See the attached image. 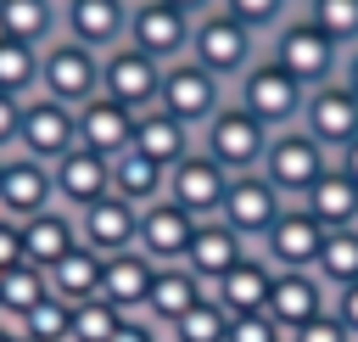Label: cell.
Wrapping results in <instances>:
<instances>
[{"mask_svg":"<svg viewBox=\"0 0 358 342\" xmlns=\"http://www.w3.org/2000/svg\"><path fill=\"white\" fill-rule=\"evenodd\" d=\"M201 151H207L224 174H252V168H263L268 129H263L241 101H224V107L201 123Z\"/></svg>","mask_w":358,"mask_h":342,"instance_id":"cell-1","label":"cell"},{"mask_svg":"<svg viewBox=\"0 0 358 342\" xmlns=\"http://www.w3.org/2000/svg\"><path fill=\"white\" fill-rule=\"evenodd\" d=\"M190 62H201L213 78H241L252 62H257V34L246 28V22H235L229 11H207V17H196V28H190Z\"/></svg>","mask_w":358,"mask_h":342,"instance_id":"cell-2","label":"cell"},{"mask_svg":"<svg viewBox=\"0 0 358 342\" xmlns=\"http://www.w3.org/2000/svg\"><path fill=\"white\" fill-rule=\"evenodd\" d=\"M268 62H280L302 90H313V84H330V78L341 73V45H336V39H324L308 17H291V22H280V28H274Z\"/></svg>","mask_w":358,"mask_h":342,"instance_id":"cell-3","label":"cell"},{"mask_svg":"<svg viewBox=\"0 0 358 342\" xmlns=\"http://www.w3.org/2000/svg\"><path fill=\"white\" fill-rule=\"evenodd\" d=\"M101 95L106 101H117L123 112H151L157 107V95H162V62L157 56H145L140 45H112L106 56H101Z\"/></svg>","mask_w":358,"mask_h":342,"instance_id":"cell-4","label":"cell"},{"mask_svg":"<svg viewBox=\"0 0 358 342\" xmlns=\"http://www.w3.org/2000/svg\"><path fill=\"white\" fill-rule=\"evenodd\" d=\"M235 101H241V107H246V112L274 135V129H291V123L302 118L308 90H302L280 62H268V56H263V62H252V67L241 73V95H235Z\"/></svg>","mask_w":358,"mask_h":342,"instance_id":"cell-5","label":"cell"},{"mask_svg":"<svg viewBox=\"0 0 358 342\" xmlns=\"http://www.w3.org/2000/svg\"><path fill=\"white\" fill-rule=\"evenodd\" d=\"M330 163H336V157H330L302 123L274 129V135H268V151H263V174H268V185H274L280 196H308V185H313Z\"/></svg>","mask_w":358,"mask_h":342,"instance_id":"cell-6","label":"cell"},{"mask_svg":"<svg viewBox=\"0 0 358 342\" xmlns=\"http://www.w3.org/2000/svg\"><path fill=\"white\" fill-rule=\"evenodd\" d=\"M39 90L67 101V107H84L90 95H101V56L67 34H56L45 50H39Z\"/></svg>","mask_w":358,"mask_h":342,"instance_id":"cell-7","label":"cell"},{"mask_svg":"<svg viewBox=\"0 0 358 342\" xmlns=\"http://www.w3.org/2000/svg\"><path fill=\"white\" fill-rule=\"evenodd\" d=\"M78 146V107L34 90L22 101V129H17V151L22 157H39V163H56Z\"/></svg>","mask_w":358,"mask_h":342,"instance_id":"cell-8","label":"cell"},{"mask_svg":"<svg viewBox=\"0 0 358 342\" xmlns=\"http://www.w3.org/2000/svg\"><path fill=\"white\" fill-rule=\"evenodd\" d=\"M285 213V196L268 185V174L263 168H252V174H229V185H224V202H218V213L213 219H224L241 241H252V235H268V224Z\"/></svg>","mask_w":358,"mask_h":342,"instance_id":"cell-9","label":"cell"},{"mask_svg":"<svg viewBox=\"0 0 358 342\" xmlns=\"http://www.w3.org/2000/svg\"><path fill=\"white\" fill-rule=\"evenodd\" d=\"M157 107L173 112L185 129H190V123H207V118L224 107V78H213L201 62L179 56V62L162 67V95H157Z\"/></svg>","mask_w":358,"mask_h":342,"instance_id":"cell-10","label":"cell"},{"mask_svg":"<svg viewBox=\"0 0 358 342\" xmlns=\"http://www.w3.org/2000/svg\"><path fill=\"white\" fill-rule=\"evenodd\" d=\"M190 28L196 22L185 11H173V6H162V0H134L129 6V45H140L162 67L179 62V56H190Z\"/></svg>","mask_w":358,"mask_h":342,"instance_id":"cell-11","label":"cell"},{"mask_svg":"<svg viewBox=\"0 0 358 342\" xmlns=\"http://www.w3.org/2000/svg\"><path fill=\"white\" fill-rule=\"evenodd\" d=\"M324 151H341L347 140H358V95L341 84V78H330V84H313L308 90V101H302V118H296Z\"/></svg>","mask_w":358,"mask_h":342,"instance_id":"cell-12","label":"cell"},{"mask_svg":"<svg viewBox=\"0 0 358 342\" xmlns=\"http://www.w3.org/2000/svg\"><path fill=\"white\" fill-rule=\"evenodd\" d=\"M224 185H229V174L207 157V151H185L173 168H168V202H179L190 219H213L218 213V202H224Z\"/></svg>","mask_w":358,"mask_h":342,"instance_id":"cell-13","label":"cell"},{"mask_svg":"<svg viewBox=\"0 0 358 342\" xmlns=\"http://www.w3.org/2000/svg\"><path fill=\"white\" fill-rule=\"evenodd\" d=\"M45 207H56V185H50V163H39V157H6L0 163V213L6 219H34V213H45Z\"/></svg>","mask_w":358,"mask_h":342,"instance_id":"cell-14","label":"cell"},{"mask_svg":"<svg viewBox=\"0 0 358 342\" xmlns=\"http://www.w3.org/2000/svg\"><path fill=\"white\" fill-rule=\"evenodd\" d=\"M129 6L134 0H67L62 6V34L90 45L95 56H106L112 45L129 39Z\"/></svg>","mask_w":358,"mask_h":342,"instance_id":"cell-15","label":"cell"},{"mask_svg":"<svg viewBox=\"0 0 358 342\" xmlns=\"http://www.w3.org/2000/svg\"><path fill=\"white\" fill-rule=\"evenodd\" d=\"M190 230H196V219L179 207V202H145L140 207V224H134V247L151 258V264H179L185 258V247H190Z\"/></svg>","mask_w":358,"mask_h":342,"instance_id":"cell-16","label":"cell"},{"mask_svg":"<svg viewBox=\"0 0 358 342\" xmlns=\"http://www.w3.org/2000/svg\"><path fill=\"white\" fill-rule=\"evenodd\" d=\"M50 185H56V202H67V207L78 213V207L112 196V157H95V151H84V146H73L67 157L50 163Z\"/></svg>","mask_w":358,"mask_h":342,"instance_id":"cell-17","label":"cell"},{"mask_svg":"<svg viewBox=\"0 0 358 342\" xmlns=\"http://www.w3.org/2000/svg\"><path fill=\"white\" fill-rule=\"evenodd\" d=\"M246 258V241L224 224V219H196V230H190V247H185V269L201 280V286H213L218 275H229L235 264Z\"/></svg>","mask_w":358,"mask_h":342,"instance_id":"cell-18","label":"cell"},{"mask_svg":"<svg viewBox=\"0 0 358 342\" xmlns=\"http://www.w3.org/2000/svg\"><path fill=\"white\" fill-rule=\"evenodd\" d=\"M330 297H324V280L313 269H274V286H268V320L280 331H296L308 325L313 314H324Z\"/></svg>","mask_w":358,"mask_h":342,"instance_id":"cell-19","label":"cell"},{"mask_svg":"<svg viewBox=\"0 0 358 342\" xmlns=\"http://www.w3.org/2000/svg\"><path fill=\"white\" fill-rule=\"evenodd\" d=\"M268 264L274 269H313L319 247H324V224H313V213H302L296 202H285V213L268 224Z\"/></svg>","mask_w":358,"mask_h":342,"instance_id":"cell-20","label":"cell"},{"mask_svg":"<svg viewBox=\"0 0 358 342\" xmlns=\"http://www.w3.org/2000/svg\"><path fill=\"white\" fill-rule=\"evenodd\" d=\"M268 286H274V264L246 252L229 275H218L207 286V297L224 308V314H268Z\"/></svg>","mask_w":358,"mask_h":342,"instance_id":"cell-21","label":"cell"},{"mask_svg":"<svg viewBox=\"0 0 358 342\" xmlns=\"http://www.w3.org/2000/svg\"><path fill=\"white\" fill-rule=\"evenodd\" d=\"M296 207L313 213V224H324V230H352V224H358V179H352L341 163H330V168L308 185V196H296Z\"/></svg>","mask_w":358,"mask_h":342,"instance_id":"cell-22","label":"cell"},{"mask_svg":"<svg viewBox=\"0 0 358 342\" xmlns=\"http://www.w3.org/2000/svg\"><path fill=\"white\" fill-rule=\"evenodd\" d=\"M134 224H140V207L123 202V196H101V202H90V207H78V241L95 247L101 258L134 247Z\"/></svg>","mask_w":358,"mask_h":342,"instance_id":"cell-23","label":"cell"},{"mask_svg":"<svg viewBox=\"0 0 358 342\" xmlns=\"http://www.w3.org/2000/svg\"><path fill=\"white\" fill-rule=\"evenodd\" d=\"M151 275H157V264L140 252V247H123V252H106L101 258V292L95 297H106L112 308H123V314H134V308H145V292H151Z\"/></svg>","mask_w":358,"mask_h":342,"instance_id":"cell-24","label":"cell"},{"mask_svg":"<svg viewBox=\"0 0 358 342\" xmlns=\"http://www.w3.org/2000/svg\"><path fill=\"white\" fill-rule=\"evenodd\" d=\"M129 140H134V112H123V107L106 101V95H90V101L78 107V146H84V151L117 157V151H129Z\"/></svg>","mask_w":358,"mask_h":342,"instance_id":"cell-25","label":"cell"},{"mask_svg":"<svg viewBox=\"0 0 358 342\" xmlns=\"http://www.w3.org/2000/svg\"><path fill=\"white\" fill-rule=\"evenodd\" d=\"M73 247H78V213H67V207H45V213L22 219V258H28V264L50 269V264H62Z\"/></svg>","mask_w":358,"mask_h":342,"instance_id":"cell-26","label":"cell"},{"mask_svg":"<svg viewBox=\"0 0 358 342\" xmlns=\"http://www.w3.org/2000/svg\"><path fill=\"white\" fill-rule=\"evenodd\" d=\"M201 297H207V286H201L185 264H157L151 292H145V314H151V320H162V325H173V320H179V314H190Z\"/></svg>","mask_w":358,"mask_h":342,"instance_id":"cell-27","label":"cell"},{"mask_svg":"<svg viewBox=\"0 0 358 342\" xmlns=\"http://www.w3.org/2000/svg\"><path fill=\"white\" fill-rule=\"evenodd\" d=\"M129 146L145 151V157L162 163V168H173L185 151H196V146H190V129H185L173 112H162V107H151V112L134 118V140H129Z\"/></svg>","mask_w":358,"mask_h":342,"instance_id":"cell-28","label":"cell"},{"mask_svg":"<svg viewBox=\"0 0 358 342\" xmlns=\"http://www.w3.org/2000/svg\"><path fill=\"white\" fill-rule=\"evenodd\" d=\"M162 191H168V168H162V163H151V157L134 151V146L112 157V196L145 207V202H162Z\"/></svg>","mask_w":358,"mask_h":342,"instance_id":"cell-29","label":"cell"},{"mask_svg":"<svg viewBox=\"0 0 358 342\" xmlns=\"http://www.w3.org/2000/svg\"><path fill=\"white\" fill-rule=\"evenodd\" d=\"M62 28V11L56 0H0V34L6 39H22L34 50H45Z\"/></svg>","mask_w":358,"mask_h":342,"instance_id":"cell-30","label":"cell"},{"mask_svg":"<svg viewBox=\"0 0 358 342\" xmlns=\"http://www.w3.org/2000/svg\"><path fill=\"white\" fill-rule=\"evenodd\" d=\"M45 280H50V292H56L62 303H84V297H95V292H101V252L78 241L62 264H50V269H45Z\"/></svg>","mask_w":358,"mask_h":342,"instance_id":"cell-31","label":"cell"},{"mask_svg":"<svg viewBox=\"0 0 358 342\" xmlns=\"http://www.w3.org/2000/svg\"><path fill=\"white\" fill-rule=\"evenodd\" d=\"M313 275H319L330 292H341V286L358 280V224H352V230H324V247H319V258H313Z\"/></svg>","mask_w":358,"mask_h":342,"instance_id":"cell-32","label":"cell"},{"mask_svg":"<svg viewBox=\"0 0 358 342\" xmlns=\"http://www.w3.org/2000/svg\"><path fill=\"white\" fill-rule=\"evenodd\" d=\"M22 342H73V303H62L56 292H45L22 320H17Z\"/></svg>","mask_w":358,"mask_h":342,"instance_id":"cell-33","label":"cell"},{"mask_svg":"<svg viewBox=\"0 0 358 342\" xmlns=\"http://www.w3.org/2000/svg\"><path fill=\"white\" fill-rule=\"evenodd\" d=\"M50 292V280H45V269L39 264H11V269H0V314H11V320H22L39 297Z\"/></svg>","mask_w":358,"mask_h":342,"instance_id":"cell-34","label":"cell"},{"mask_svg":"<svg viewBox=\"0 0 358 342\" xmlns=\"http://www.w3.org/2000/svg\"><path fill=\"white\" fill-rule=\"evenodd\" d=\"M0 90L22 95V101L39 90V50L22 39H6V34H0Z\"/></svg>","mask_w":358,"mask_h":342,"instance_id":"cell-35","label":"cell"},{"mask_svg":"<svg viewBox=\"0 0 358 342\" xmlns=\"http://www.w3.org/2000/svg\"><path fill=\"white\" fill-rule=\"evenodd\" d=\"M324 39H336L341 50H352L358 45V0H308V11H302Z\"/></svg>","mask_w":358,"mask_h":342,"instance_id":"cell-36","label":"cell"},{"mask_svg":"<svg viewBox=\"0 0 358 342\" xmlns=\"http://www.w3.org/2000/svg\"><path fill=\"white\" fill-rule=\"evenodd\" d=\"M117 325H123V308H112L106 297L73 303V342H112Z\"/></svg>","mask_w":358,"mask_h":342,"instance_id":"cell-37","label":"cell"},{"mask_svg":"<svg viewBox=\"0 0 358 342\" xmlns=\"http://www.w3.org/2000/svg\"><path fill=\"white\" fill-rule=\"evenodd\" d=\"M224 325H229V314H224L213 297H201L190 314L173 320V336H179V342H224Z\"/></svg>","mask_w":358,"mask_h":342,"instance_id":"cell-38","label":"cell"},{"mask_svg":"<svg viewBox=\"0 0 358 342\" xmlns=\"http://www.w3.org/2000/svg\"><path fill=\"white\" fill-rule=\"evenodd\" d=\"M285 6H291V0H218V11H229V17L246 22L252 34L280 28V22H285Z\"/></svg>","mask_w":358,"mask_h":342,"instance_id":"cell-39","label":"cell"},{"mask_svg":"<svg viewBox=\"0 0 358 342\" xmlns=\"http://www.w3.org/2000/svg\"><path fill=\"white\" fill-rule=\"evenodd\" d=\"M224 342H285V331H280L268 314H229Z\"/></svg>","mask_w":358,"mask_h":342,"instance_id":"cell-40","label":"cell"},{"mask_svg":"<svg viewBox=\"0 0 358 342\" xmlns=\"http://www.w3.org/2000/svg\"><path fill=\"white\" fill-rule=\"evenodd\" d=\"M285 342H352V336H347V325H341V320H336V314L324 308V314H313L308 325L285 331Z\"/></svg>","mask_w":358,"mask_h":342,"instance_id":"cell-41","label":"cell"},{"mask_svg":"<svg viewBox=\"0 0 358 342\" xmlns=\"http://www.w3.org/2000/svg\"><path fill=\"white\" fill-rule=\"evenodd\" d=\"M17 129H22V95H6L0 90V157L17 146Z\"/></svg>","mask_w":358,"mask_h":342,"instance_id":"cell-42","label":"cell"},{"mask_svg":"<svg viewBox=\"0 0 358 342\" xmlns=\"http://www.w3.org/2000/svg\"><path fill=\"white\" fill-rule=\"evenodd\" d=\"M330 314H336V320L347 325V336L358 342V280H352V286H341V292L330 297Z\"/></svg>","mask_w":358,"mask_h":342,"instance_id":"cell-43","label":"cell"},{"mask_svg":"<svg viewBox=\"0 0 358 342\" xmlns=\"http://www.w3.org/2000/svg\"><path fill=\"white\" fill-rule=\"evenodd\" d=\"M11 264H22V224L0 213V269H11Z\"/></svg>","mask_w":358,"mask_h":342,"instance_id":"cell-44","label":"cell"},{"mask_svg":"<svg viewBox=\"0 0 358 342\" xmlns=\"http://www.w3.org/2000/svg\"><path fill=\"white\" fill-rule=\"evenodd\" d=\"M112 342H162V336H157V331H151L145 320H134V314H123V325H117V336H112Z\"/></svg>","mask_w":358,"mask_h":342,"instance_id":"cell-45","label":"cell"},{"mask_svg":"<svg viewBox=\"0 0 358 342\" xmlns=\"http://www.w3.org/2000/svg\"><path fill=\"white\" fill-rule=\"evenodd\" d=\"M162 6H173V11H185V17L196 22V17H207V11L218 6V0H162Z\"/></svg>","mask_w":358,"mask_h":342,"instance_id":"cell-46","label":"cell"},{"mask_svg":"<svg viewBox=\"0 0 358 342\" xmlns=\"http://www.w3.org/2000/svg\"><path fill=\"white\" fill-rule=\"evenodd\" d=\"M336 78H341V84H347V90L358 95V45H352V50L341 56V73H336Z\"/></svg>","mask_w":358,"mask_h":342,"instance_id":"cell-47","label":"cell"},{"mask_svg":"<svg viewBox=\"0 0 358 342\" xmlns=\"http://www.w3.org/2000/svg\"><path fill=\"white\" fill-rule=\"evenodd\" d=\"M336 163H341V168H347V174H352V179H358V140H347V146H341V151H336Z\"/></svg>","mask_w":358,"mask_h":342,"instance_id":"cell-48","label":"cell"},{"mask_svg":"<svg viewBox=\"0 0 358 342\" xmlns=\"http://www.w3.org/2000/svg\"><path fill=\"white\" fill-rule=\"evenodd\" d=\"M0 342H17V331H6V325H0Z\"/></svg>","mask_w":358,"mask_h":342,"instance_id":"cell-49","label":"cell"},{"mask_svg":"<svg viewBox=\"0 0 358 342\" xmlns=\"http://www.w3.org/2000/svg\"><path fill=\"white\" fill-rule=\"evenodd\" d=\"M17 342H22V336H17Z\"/></svg>","mask_w":358,"mask_h":342,"instance_id":"cell-50","label":"cell"},{"mask_svg":"<svg viewBox=\"0 0 358 342\" xmlns=\"http://www.w3.org/2000/svg\"><path fill=\"white\" fill-rule=\"evenodd\" d=\"M0 163H6V157H0Z\"/></svg>","mask_w":358,"mask_h":342,"instance_id":"cell-51","label":"cell"}]
</instances>
